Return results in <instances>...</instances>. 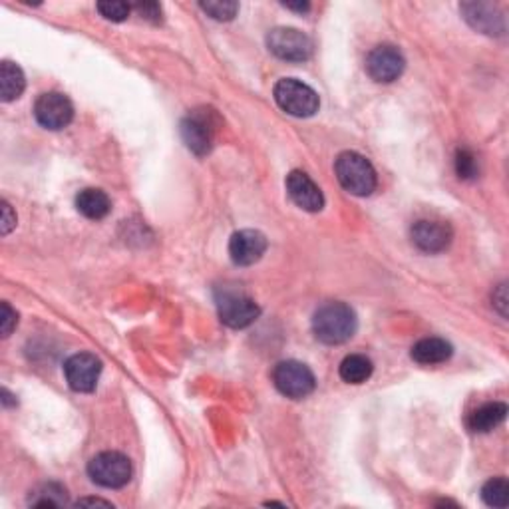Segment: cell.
Returning a JSON list of instances; mask_svg holds the SVG:
<instances>
[{"label": "cell", "mask_w": 509, "mask_h": 509, "mask_svg": "<svg viewBox=\"0 0 509 509\" xmlns=\"http://www.w3.org/2000/svg\"><path fill=\"white\" fill-rule=\"evenodd\" d=\"M404 68H406V60H404L402 52L392 44L376 46L369 54V58H366V72L379 84H390L398 80Z\"/></svg>", "instance_id": "11"}, {"label": "cell", "mask_w": 509, "mask_h": 509, "mask_svg": "<svg viewBox=\"0 0 509 509\" xmlns=\"http://www.w3.org/2000/svg\"><path fill=\"white\" fill-rule=\"evenodd\" d=\"M277 390L290 400H303L317 388V379L307 364L299 361H282L272 371Z\"/></svg>", "instance_id": "4"}, {"label": "cell", "mask_w": 509, "mask_h": 509, "mask_svg": "<svg viewBox=\"0 0 509 509\" xmlns=\"http://www.w3.org/2000/svg\"><path fill=\"white\" fill-rule=\"evenodd\" d=\"M267 49L281 60L305 62L313 54V42L297 28L279 26L267 34Z\"/></svg>", "instance_id": "7"}, {"label": "cell", "mask_w": 509, "mask_h": 509, "mask_svg": "<svg viewBox=\"0 0 509 509\" xmlns=\"http://www.w3.org/2000/svg\"><path fill=\"white\" fill-rule=\"evenodd\" d=\"M16 225V217H13V210L11 205L6 201H3V235L11 233V229Z\"/></svg>", "instance_id": "28"}, {"label": "cell", "mask_w": 509, "mask_h": 509, "mask_svg": "<svg viewBox=\"0 0 509 509\" xmlns=\"http://www.w3.org/2000/svg\"><path fill=\"white\" fill-rule=\"evenodd\" d=\"M335 174L338 183L356 197L371 195L379 183L372 164L356 152H343L338 156L335 162Z\"/></svg>", "instance_id": "2"}, {"label": "cell", "mask_w": 509, "mask_h": 509, "mask_svg": "<svg viewBox=\"0 0 509 509\" xmlns=\"http://www.w3.org/2000/svg\"><path fill=\"white\" fill-rule=\"evenodd\" d=\"M358 318L354 310L341 300H331L313 317V333L325 344H343L356 333Z\"/></svg>", "instance_id": "1"}, {"label": "cell", "mask_w": 509, "mask_h": 509, "mask_svg": "<svg viewBox=\"0 0 509 509\" xmlns=\"http://www.w3.org/2000/svg\"><path fill=\"white\" fill-rule=\"evenodd\" d=\"M482 499L489 507L504 509L509 504V484L505 478H492L487 479L482 487Z\"/></svg>", "instance_id": "21"}, {"label": "cell", "mask_w": 509, "mask_h": 509, "mask_svg": "<svg viewBox=\"0 0 509 509\" xmlns=\"http://www.w3.org/2000/svg\"><path fill=\"white\" fill-rule=\"evenodd\" d=\"M372 361L364 354H348L341 362V379L348 384H362L372 376Z\"/></svg>", "instance_id": "20"}, {"label": "cell", "mask_w": 509, "mask_h": 509, "mask_svg": "<svg viewBox=\"0 0 509 509\" xmlns=\"http://www.w3.org/2000/svg\"><path fill=\"white\" fill-rule=\"evenodd\" d=\"M136 11L141 14V18L152 22H159V18H162V6L157 3H139L136 4Z\"/></svg>", "instance_id": "27"}, {"label": "cell", "mask_w": 509, "mask_h": 509, "mask_svg": "<svg viewBox=\"0 0 509 509\" xmlns=\"http://www.w3.org/2000/svg\"><path fill=\"white\" fill-rule=\"evenodd\" d=\"M34 118L42 128L58 131L70 126L74 120V106L70 98L60 92L42 94L34 103Z\"/></svg>", "instance_id": "10"}, {"label": "cell", "mask_w": 509, "mask_h": 509, "mask_svg": "<svg viewBox=\"0 0 509 509\" xmlns=\"http://www.w3.org/2000/svg\"><path fill=\"white\" fill-rule=\"evenodd\" d=\"M451 228L444 221L420 219L412 225V243L424 253H442L450 247Z\"/></svg>", "instance_id": "14"}, {"label": "cell", "mask_w": 509, "mask_h": 509, "mask_svg": "<svg viewBox=\"0 0 509 509\" xmlns=\"http://www.w3.org/2000/svg\"><path fill=\"white\" fill-rule=\"evenodd\" d=\"M507 416V404L504 402H487L484 406L476 408L469 414L466 424L471 432L487 433L497 428Z\"/></svg>", "instance_id": "17"}, {"label": "cell", "mask_w": 509, "mask_h": 509, "mask_svg": "<svg viewBox=\"0 0 509 509\" xmlns=\"http://www.w3.org/2000/svg\"><path fill=\"white\" fill-rule=\"evenodd\" d=\"M88 476L102 487L120 489L131 479V461L120 451H102L90 460Z\"/></svg>", "instance_id": "5"}, {"label": "cell", "mask_w": 509, "mask_h": 509, "mask_svg": "<svg viewBox=\"0 0 509 509\" xmlns=\"http://www.w3.org/2000/svg\"><path fill=\"white\" fill-rule=\"evenodd\" d=\"M36 497L31 499L34 507H58L68 504L66 502V489L58 484H44L39 492H34Z\"/></svg>", "instance_id": "22"}, {"label": "cell", "mask_w": 509, "mask_h": 509, "mask_svg": "<svg viewBox=\"0 0 509 509\" xmlns=\"http://www.w3.org/2000/svg\"><path fill=\"white\" fill-rule=\"evenodd\" d=\"M76 210L92 221H100L112 211V201L106 192L96 187H86L76 195Z\"/></svg>", "instance_id": "18"}, {"label": "cell", "mask_w": 509, "mask_h": 509, "mask_svg": "<svg viewBox=\"0 0 509 509\" xmlns=\"http://www.w3.org/2000/svg\"><path fill=\"white\" fill-rule=\"evenodd\" d=\"M456 172L460 179H476L479 174L478 159L469 149H458L456 154Z\"/></svg>", "instance_id": "24"}, {"label": "cell", "mask_w": 509, "mask_h": 509, "mask_svg": "<svg viewBox=\"0 0 509 509\" xmlns=\"http://www.w3.org/2000/svg\"><path fill=\"white\" fill-rule=\"evenodd\" d=\"M275 102L282 112L295 118L315 116L320 106L318 94L297 78H282L277 82Z\"/></svg>", "instance_id": "3"}, {"label": "cell", "mask_w": 509, "mask_h": 509, "mask_svg": "<svg viewBox=\"0 0 509 509\" xmlns=\"http://www.w3.org/2000/svg\"><path fill=\"white\" fill-rule=\"evenodd\" d=\"M451 353H454V348H451L448 341L438 336H430V338H422V341L414 344L410 354L418 364L432 366V364L446 362Z\"/></svg>", "instance_id": "16"}, {"label": "cell", "mask_w": 509, "mask_h": 509, "mask_svg": "<svg viewBox=\"0 0 509 509\" xmlns=\"http://www.w3.org/2000/svg\"><path fill=\"white\" fill-rule=\"evenodd\" d=\"M24 88L26 78L21 66L11 60H4L0 64V96H3V102L18 100L22 96Z\"/></svg>", "instance_id": "19"}, {"label": "cell", "mask_w": 509, "mask_h": 509, "mask_svg": "<svg viewBox=\"0 0 509 509\" xmlns=\"http://www.w3.org/2000/svg\"><path fill=\"white\" fill-rule=\"evenodd\" d=\"M201 11L210 14L215 21H221V22H229L235 18L239 11V4L237 3H229V0H210V3H201Z\"/></svg>", "instance_id": "23"}, {"label": "cell", "mask_w": 509, "mask_h": 509, "mask_svg": "<svg viewBox=\"0 0 509 509\" xmlns=\"http://www.w3.org/2000/svg\"><path fill=\"white\" fill-rule=\"evenodd\" d=\"M217 310H219L221 323L229 328H247L261 315L259 305L237 289L221 290L217 297Z\"/></svg>", "instance_id": "6"}, {"label": "cell", "mask_w": 509, "mask_h": 509, "mask_svg": "<svg viewBox=\"0 0 509 509\" xmlns=\"http://www.w3.org/2000/svg\"><path fill=\"white\" fill-rule=\"evenodd\" d=\"M267 237L261 231L254 229H243L233 233L229 241V254L231 261L239 267H249L261 261L263 254L267 251Z\"/></svg>", "instance_id": "13"}, {"label": "cell", "mask_w": 509, "mask_h": 509, "mask_svg": "<svg viewBox=\"0 0 509 509\" xmlns=\"http://www.w3.org/2000/svg\"><path fill=\"white\" fill-rule=\"evenodd\" d=\"M98 13L112 22H124L131 13V6L128 3H116V0H108V3L96 4Z\"/></svg>", "instance_id": "25"}, {"label": "cell", "mask_w": 509, "mask_h": 509, "mask_svg": "<svg viewBox=\"0 0 509 509\" xmlns=\"http://www.w3.org/2000/svg\"><path fill=\"white\" fill-rule=\"evenodd\" d=\"M461 13L468 24L478 32L489 36H502L505 32V21L497 6L489 3H466L461 4Z\"/></svg>", "instance_id": "15"}, {"label": "cell", "mask_w": 509, "mask_h": 509, "mask_svg": "<svg viewBox=\"0 0 509 509\" xmlns=\"http://www.w3.org/2000/svg\"><path fill=\"white\" fill-rule=\"evenodd\" d=\"M285 185L290 200L303 211L317 213L325 207V195L320 192V187L300 169H295V172L287 175Z\"/></svg>", "instance_id": "12"}, {"label": "cell", "mask_w": 509, "mask_h": 509, "mask_svg": "<svg viewBox=\"0 0 509 509\" xmlns=\"http://www.w3.org/2000/svg\"><path fill=\"white\" fill-rule=\"evenodd\" d=\"M0 323H3V336H11L14 326L18 325L16 310L8 303H3V320H0Z\"/></svg>", "instance_id": "26"}, {"label": "cell", "mask_w": 509, "mask_h": 509, "mask_svg": "<svg viewBox=\"0 0 509 509\" xmlns=\"http://www.w3.org/2000/svg\"><path fill=\"white\" fill-rule=\"evenodd\" d=\"M215 114L211 110H195L182 121V138L185 146L197 156H207L215 139Z\"/></svg>", "instance_id": "8"}, {"label": "cell", "mask_w": 509, "mask_h": 509, "mask_svg": "<svg viewBox=\"0 0 509 509\" xmlns=\"http://www.w3.org/2000/svg\"><path fill=\"white\" fill-rule=\"evenodd\" d=\"M282 6L285 8H289V11H297V13H307L308 8H310V4L308 3H282Z\"/></svg>", "instance_id": "29"}, {"label": "cell", "mask_w": 509, "mask_h": 509, "mask_svg": "<svg viewBox=\"0 0 509 509\" xmlns=\"http://www.w3.org/2000/svg\"><path fill=\"white\" fill-rule=\"evenodd\" d=\"M78 505H112V504L103 502V499H80Z\"/></svg>", "instance_id": "30"}, {"label": "cell", "mask_w": 509, "mask_h": 509, "mask_svg": "<svg viewBox=\"0 0 509 509\" xmlns=\"http://www.w3.org/2000/svg\"><path fill=\"white\" fill-rule=\"evenodd\" d=\"M102 374V361L90 353L70 356L64 364V376L74 392L90 394L96 390Z\"/></svg>", "instance_id": "9"}]
</instances>
